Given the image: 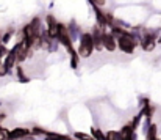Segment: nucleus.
I'll use <instances>...</instances> for the list:
<instances>
[{"label":"nucleus","mask_w":161,"mask_h":140,"mask_svg":"<svg viewBox=\"0 0 161 140\" xmlns=\"http://www.w3.org/2000/svg\"><path fill=\"white\" fill-rule=\"evenodd\" d=\"M94 49V39L91 33H83L80 39V47H78V55L81 57H89Z\"/></svg>","instance_id":"obj_1"},{"label":"nucleus","mask_w":161,"mask_h":140,"mask_svg":"<svg viewBox=\"0 0 161 140\" xmlns=\"http://www.w3.org/2000/svg\"><path fill=\"white\" fill-rule=\"evenodd\" d=\"M58 41L61 44H64L69 52L73 49L72 47V38H71V35H69V30H67V27H64L63 24L58 25Z\"/></svg>","instance_id":"obj_2"},{"label":"nucleus","mask_w":161,"mask_h":140,"mask_svg":"<svg viewBox=\"0 0 161 140\" xmlns=\"http://www.w3.org/2000/svg\"><path fill=\"white\" fill-rule=\"evenodd\" d=\"M91 3H93L94 6L100 8V6H103V5H105V0H93V2H91Z\"/></svg>","instance_id":"obj_17"},{"label":"nucleus","mask_w":161,"mask_h":140,"mask_svg":"<svg viewBox=\"0 0 161 140\" xmlns=\"http://www.w3.org/2000/svg\"><path fill=\"white\" fill-rule=\"evenodd\" d=\"M8 73V69H6V66L3 65V63H0V76H5Z\"/></svg>","instance_id":"obj_18"},{"label":"nucleus","mask_w":161,"mask_h":140,"mask_svg":"<svg viewBox=\"0 0 161 140\" xmlns=\"http://www.w3.org/2000/svg\"><path fill=\"white\" fill-rule=\"evenodd\" d=\"M117 44H119V47L122 49L124 52H127V54H131L133 52V49H135V46H136V39L131 36L130 33H127L124 38H121V39H117Z\"/></svg>","instance_id":"obj_3"},{"label":"nucleus","mask_w":161,"mask_h":140,"mask_svg":"<svg viewBox=\"0 0 161 140\" xmlns=\"http://www.w3.org/2000/svg\"><path fill=\"white\" fill-rule=\"evenodd\" d=\"M93 135H94V137L97 139V140H107V137H105V135L100 132L99 129H93Z\"/></svg>","instance_id":"obj_12"},{"label":"nucleus","mask_w":161,"mask_h":140,"mask_svg":"<svg viewBox=\"0 0 161 140\" xmlns=\"http://www.w3.org/2000/svg\"><path fill=\"white\" fill-rule=\"evenodd\" d=\"M0 46H2V36H0Z\"/></svg>","instance_id":"obj_20"},{"label":"nucleus","mask_w":161,"mask_h":140,"mask_svg":"<svg viewBox=\"0 0 161 140\" xmlns=\"http://www.w3.org/2000/svg\"><path fill=\"white\" fill-rule=\"evenodd\" d=\"M33 134H45V131L39 129V128H35V129H33Z\"/></svg>","instance_id":"obj_19"},{"label":"nucleus","mask_w":161,"mask_h":140,"mask_svg":"<svg viewBox=\"0 0 161 140\" xmlns=\"http://www.w3.org/2000/svg\"><path fill=\"white\" fill-rule=\"evenodd\" d=\"M102 43H103V47L108 49V51H114V49H116V38H114L111 33H103Z\"/></svg>","instance_id":"obj_4"},{"label":"nucleus","mask_w":161,"mask_h":140,"mask_svg":"<svg viewBox=\"0 0 161 140\" xmlns=\"http://www.w3.org/2000/svg\"><path fill=\"white\" fill-rule=\"evenodd\" d=\"M107 140H122V135H121V132H108L107 134Z\"/></svg>","instance_id":"obj_10"},{"label":"nucleus","mask_w":161,"mask_h":140,"mask_svg":"<svg viewBox=\"0 0 161 140\" xmlns=\"http://www.w3.org/2000/svg\"><path fill=\"white\" fill-rule=\"evenodd\" d=\"M75 139H80V140H94L91 135H86V134H81V132H77L75 134Z\"/></svg>","instance_id":"obj_13"},{"label":"nucleus","mask_w":161,"mask_h":140,"mask_svg":"<svg viewBox=\"0 0 161 140\" xmlns=\"http://www.w3.org/2000/svg\"><path fill=\"white\" fill-rule=\"evenodd\" d=\"M94 11H95V17H97V24L100 29H105V25H107V17H105V14L102 11H100V8L94 6Z\"/></svg>","instance_id":"obj_5"},{"label":"nucleus","mask_w":161,"mask_h":140,"mask_svg":"<svg viewBox=\"0 0 161 140\" xmlns=\"http://www.w3.org/2000/svg\"><path fill=\"white\" fill-rule=\"evenodd\" d=\"M30 134V131H27V129H14V131H11L10 134H8V139H20V137H25V135H28Z\"/></svg>","instance_id":"obj_6"},{"label":"nucleus","mask_w":161,"mask_h":140,"mask_svg":"<svg viewBox=\"0 0 161 140\" xmlns=\"http://www.w3.org/2000/svg\"><path fill=\"white\" fill-rule=\"evenodd\" d=\"M13 31H14V30H10V31H8V33H5V35H3V38H2V43H8V41H10L11 35H13Z\"/></svg>","instance_id":"obj_15"},{"label":"nucleus","mask_w":161,"mask_h":140,"mask_svg":"<svg viewBox=\"0 0 161 140\" xmlns=\"http://www.w3.org/2000/svg\"><path fill=\"white\" fill-rule=\"evenodd\" d=\"M47 135V140H69L64 135H58V134H45Z\"/></svg>","instance_id":"obj_11"},{"label":"nucleus","mask_w":161,"mask_h":140,"mask_svg":"<svg viewBox=\"0 0 161 140\" xmlns=\"http://www.w3.org/2000/svg\"><path fill=\"white\" fill-rule=\"evenodd\" d=\"M16 73H17V77H19V80H20V82H24V84H27V82H28V77H27V76L24 74V68H22V66H17L16 68Z\"/></svg>","instance_id":"obj_8"},{"label":"nucleus","mask_w":161,"mask_h":140,"mask_svg":"<svg viewBox=\"0 0 161 140\" xmlns=\"http://www.w3.org/2000/svg\"><path fill=\"white\" fill-rule=\"evenodd\" d=\"M55 24H58L56 19H55L52 14H49V16H47V25H55Z\"/></svg>","instance_id":"obj_16"},{"label":"nucleus","mask_w":161,"mask_h":140,"mask_svg":"<svg viewBox=\"0 0 161 140\" xmlns=\"http://www.w3.org/2000/svg\"><path fill=\"white\" fill-rule=\"evenodd\" d=\"M58 25H59V24L49 25V29H47V35H49V38H52V39L56 38V39H58Z\"/></svg>","instance_id":"obj_7"},{"label":"nucleus","mask_w":161,"mask_h":140,"mask_svg":"<svg viewBox=\"0 0 161 140\" xmlns=\"http://www.w3.org/2000/svg\"><path fill=\"white\" fill-rule=\"evenodd\" d=\"M91 2H93V0H91Z\"/></svg>","instance_id":"obj_21"},{"label":"nucleus","mask_w":161,"mask_h":140,"mask_svg":"<svg viewBox=\"0 0 161 140\" xmlns=\"http://www.w3.org/2000/svg\"><path fill=\"white\" fill-rule=\"evenodd\" d=\"M78 65V52H75V49H72L71 51V66L75 69Z\"/></svg>","instance_id":"obj_9"},{"label":"nucleus","mask_w":161,"mask_h":140,"mask_svg":"<svg viewBox=\"0 0 161 140\" xmlns=\"http://www.w3.org/2000/svg\"><path fill=\"white\" fill-rule=\"evenodd\" d=\"M8 134H10V132H8L6 129H2V128H0V140H6V139H8Z\"/></svg>","instance_id":"obj_14"}]
</instances>
